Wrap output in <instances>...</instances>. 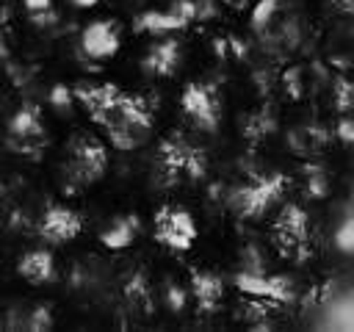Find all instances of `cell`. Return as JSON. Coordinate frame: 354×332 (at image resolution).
Returning <instances> with one entry per match:
<instances>
[{
	"instance_id": "cell-1",
	"label": "cell",
	"mask_w": 354,
	"mask_h": 332,
	"mask_svg": "<svg viewBox=\"0 0 354 332\" xmlns=\"http://www.w3.org/2000/svg\"><path fill=\"white\" fill-rule=\"evenodd\" d=\"M75 100L88 119L105 130L113 149L130 152L149 141L155 116L144 97L127 94L116 83H77Z\"/></svg>"
},
{
	"instance_id": "cell-2",
	"label": "cell",
	"mask_w": 354,
	"mask_h": 332,
	"mask_svg": "<svg viewBox=\"0 0 354 332\" xmlns=\"http://www.w3.org/2000/svg\"><path fill=\"white\" fill-rule=\"evenodd\" d=\"M207 172V158L199 147L185 141L183 136H169L158 144L155 152V174L160 185H177L183 180H202Z\"/></svg>"
},
{
	"instance_id": "cell-3",
	"label": "cell",
	"mask_w": 354,
	"mask_h": 332,
	"mask_svg": "<svg viewBox=\"0 0 354 332\" xmlns=\"http://www.w3.org/2000/svg\"><path fill=\"white\" fill-rule=\"evenodd\" d=\"M288 185H290V177L282 172L257 174L230 194V208L241 219H260L268 208H274L282 199Z\"/></svg>"
},
{
	"instance_id": "cell-4",
	"label": "cell",
	"mask_w": 354,
	"mask_h": 332,
	"mask_svg": "<svg viewBox=\"0 0 354 332\" xmlns=\"http://www.w3.org/2000/svg\"><path fill=\"white\" fill-rule=\"evenodd\" d=\"M108 169V149L91 133H75L66 144V180L69 188H86L97 183Z\"/></svg>"
},
{
	"instance_id": "cell-5",
	"label": "cell",
	"mask_w": 354,
	"mask_h": 332,
	"mask_svg": "<svg viewBox=\"0 0 354 332\" xmlns=\"http://www.w3.org/2000/svg\"><path fill=\"white\" fill-rule=\"evenodd\" d=\"M213 8L205 0H174L166 8H152V11L138 14L133 19V28L147 36H169L174 30L188 28L194 19H202Z\"/></svg>"
},
{
	"instance_id": "cell-6",
	"label": "cell",
	"mask_w": 354,
	"mask_h": 332,
	"mask_svg": "<svg viewBox=\"0 0 354 332\" xmlns=\"http://www.w3.org/2000/svg\"><path fill=\"white\" fill-rule=\"evenodd\" d=\"M271 241L282 257L304 260L310 255V219L304 208L285 205L271 224Z\"/></svg>"
},
{
	"instance_id": "cell-7",
	"label": "cell",
	"mask_w": 354,
	"mask_h": 332,
	"mask_svg": "<svg viewBox=\"0 0 354 332\" xmlns=\"http://www.w3.org/2000/svg\"><path fill=\"white\" fill-rule=\"evenodd\" d=\"M180 108L199 130L213 133L221 122V94L213 83H205V80L185 83L180 91Z\"/></svg>"
},
{
	"instance_id": "cell-8",
	"label": "cell",
	"mask_w": 354,
	"mask_h": 332,
	"mask_svg": "<svg viewBox=\"0 0 354 332\" xmlns=\"http://www.w3.org/2000/svg\"><path fill=\"white\" fill-rule=\"evenodd\" d=\"M199 230L194 216L180 205H163L155 213V241L169 252H188Z\"/></svg>"
},
{
	"instance_id": "cell-9",
	"label": "cell",
	"mask_w": 354,
	"mask_h": 332,
	"mask_svg": "<svg viewBox=\"0 0 354 332\" xmlns=\"http://www.w3.org/2000/svg\"><path fill=\"white\" fill-rule=\"evenodd\" d=\"M252 28L263 42H285L296 33V11L290 0H257Z\"/></svg>"
},
{
	"instance_id": "cell-10",
	"label": "cell",
	"mask_w": 354,
	"mask_h": 332,
	"mask_svg": "<svg viewBox=\"0 0 354 332\" xmlns=\"http://www.w3.org/2000/svg\"><path fill=\"white\" fill-rule=\"evenodd\" d=\"M235 285L241 293H249L254 299H268L274 304H285L293 299V282L282 274L243 271V274H235Z\"/></svg>"
},
{
	"instance_id": "cell-11",
	"label": "cell",
	"mask_w": 354,
	"mask_h": 332,
	"mask_svg": "<svg viewBox=\"0 0 354 332\" xmlns=\"http://www.w3.org/2000/svg\"><path fill=\"white\" fill-rule=\"evenodd\" d=\"M41 136H44L41 108L39 105L17 108V113L8 119V144L17 152H30V149L41 147Z\"/></svg>"
},
{
	"instance_id": "cell-12",
	"label": "cell",
	"mask_w": 354,
	"mask_h": 332,
	"mask_svg": "<svg viewBox=\"0 0 354 332\" xmlns=\"http://www.w3.org/2000/svg\"><path fill=\"white\" fill-rule=\"evenodd\" d=\"M80 47L94 61L113 58L119 53V47H122L119 25L111 22V19H94V22H88L83 28V33H80Z\"/></svg>"
},
{
	"instance_id": "cell-13",
	"label": "cell",
	"mask_w": 354,
	"mask_h": 332,
	"mask_svg": "<svg viewBox=\"0 0 354 332\" xmlns=\"http://www.w3.org/2000/svg\"><path fill=\"white\" fill-rule=\"evenodd\" d=\"M80 230H83L80 213L66 205H50L39 221V235L50 243H66V241L77 238Z\"/></svg>"
},
{
	"instance_id": "cell-14",
	"label": "cell",
	"mask_w": 354,
	"mask_h": 332,
	"mask_svg": "<svg viewBox=\"0 0 354 332\" xmlns=\"http://www.w3.org/2000/svg\"><path fill=\"white\" fill-rule=\"evenodd\" d=\"M180 61H183V44H180L177 39H171V36H169V39L155 42V44L147 50V55H144L141 66H144V72H147V75L169 77V75H174V72H177Z\"/></svg>"
},
{
	"instance_id": "cell-15",
	"label": "cell",
	"mask_w": 354,
	"mask_h": 332,
	"mask_svg": "<svg viewBox=\"0 0 354 332\" xmlns=\"http://www.w3.org/2000/svg\"><path fill=\"white\" fill-rule=\"evenodd\" d=\"M138 232H141L138 216H136V213H124V216L111 219V224L100 232V243H102L105 249H111V252H119V249L133 246L136 238H138Z\"/></svg>"
},
{
	"instance_id": "cell-16",
	"label": "cell",
	"mask_w": 354,
	"mask_h": 332,
	"mask_svg": "<svg viewBox=\"0 0 354 332\" xmlns=\"http://www.w3.org/2000/svg\"><path fill=\"white\" fill-rule=\"evenodd\" d=\"M17 274L30 285H47L55 277V257L47 249H28L17 260Z\"/></svg>"
},
{
	"instance_id": "cell-17",
	"label": "cell",
	"mask_w": 354,
	"mask_h": 332,
	"mask_svg": "<svg viewBox=\"0 0 354 332\" xmlns=\"http://www.w3.org/2000/svg\"><path fill=\"white\" fill-rule=\"evenodd\" d=\"M191 293L202 313H213L224 299L221 277L213 271H191Z\"/></svg>"
},
{
	"instance_id": "cell-18",
	"label": "cell",
	"mask_w": 354,
	"mask_h": 332,
	"mask_svg": "<svg viewBox=\"0 0 354 332\" xmlns=\"http://www.w3.org/2000/svg\"><path fill=\"white\" fill-rule=\"evenodd\" d=\"M124 302L133 313H141L147 315L152 310V290H149V282L144 274H133L124 285Z\"/></svg>"
},
{
	"instance_id": "cell-19",
	"label": "cell",
	"mask_w": 354,
	"mask_h": 332,
	"mask_svg": "<svg viewBox=\"0 0 354 332\" xmlns=\"http://www.w3.org/2000/svg\"><path fill=\"white\" fill-rule=\"evenodd\" d=\"M326 141V136L318 130V127H296L290 133V144L299 155H313L321 149V144Z\"/></svg>"
},
{
	"instance_id": "cell-20",
	"label": "cell",
	"mask_w": 354,
	"mask_h": 332,
	"mask_svg": "<svg viewBox=\"0 0 354 332\" xmlns=\"http://www.w3.org/2000/svg\"><path fill=\"white\" fill-rule=\"evenodd\" d=\"M304 194L310 199H324L329 194V177L321 166H307L304 169Z\"/></svg>"
},
{
	"instance_id": "cell-21",
	"label": "cell",
	"mask_w": 354,
	"mask_h": 332,
	"mask_svg": "<svg viewBox=\"0 0 354 332\" xmlns=\"http://www.w3.org/2000/svg\"><path fill=\"white\" fill-rule=\"evenodd\" d=\"M335 246L343 252V255H354V213L343 216L337 230H335Z\"/></svg>"
},
{
	"instance_id": "cell-22",
	"label": "cell",
	"mask_w": 354,
	"mask_h": 332,
	"mask_svg": "<svg viewBox=\"0 0 354 332\" xmlns=\"http://www.w3.org/2000/svg\"><path fill=\"white\" fill-rule=\"evenodd\" d=\"M25 329L30 332H41V329H50L53 326V315H50V307L47 304H36L28 315H25Z\"/></svg>"
},
{
	"instance_id": "cell-23",
	"label": "cell",
	"mask_w": 354,
	"mask_h": 332,
	"mask_svg": "<svg viewBox=\"0 0 354 332\" xmlns=\"http://www.w3.org/2000/svg\"><path fill=\"white\" fill-rule=\"evenodd\" d=\"M332 94H335V105H337L340 111H348V105L354 102V86H351L346 77H337V80H335Z\"/></svg>"
},
{
	"instance_id": "cell-24",
	"label": "cell",
	"mask_w": 354,
	"mask_h": 332,
	"mask_svg": "<svg viewBox=\"0 0 354 332\" xmlns=\"http://www.w3.org/2000/svg\"><path fill=\"white\" fill-rule=\"evenodd\" d=\"M163 293H166V304H169V310H174V313H180L183 307H185V290L177 285V282H166V288H163Z\"/></svg>"
},
{
	"instance_id": "cell-25",
	"label": "cell",
	"mask_w": 354,
	"mask_h": 332,
	"mask_svg": "<svg viewBox=\"0 0 354 332\" xmlns=\"http://www.w3.org/2000/svg\"><path fill=\"white\" fill-rule=\"evenodd\" d=\"M72 97H75V89L69 91L64 83H55L53 89H50V105L53 108H58V111H64V108H69V102H72Z\"/></svg>"
},
{
	"instance_id": "cell-26",
	"label": "cell",
	"mask_w": 354,
	"mask_h": 332,
	"mask_svg": "<svg viewBox=\"0 0 354 332\" xmlns=\"http://www.w3.org/2000/svg\"><path fill=\"white\" fill-rule=\"evenodd\" d=\"M335 138L340 141V144H346V147H354V119H340L337 124H335Z\"/></svg>"
},
{
	"instance_id": "cell-27",
	"label": "cell",
	"mask_w": 354,
	"mask_h": 332,
	"mask_svg": "<svg viewBox=\"0 0 354 332\" xmlns=\"http://www.w3.org/2000/svg\"><path fill=\"white\" fill-rule=\"evenodd\" d=\"M22 6H25V11L28 14H33V17H39V14H47L50 8H53V0H19Z\"/></svg>"
},
{
	"instance_id": "cell-28",
	"label": "cell",
	"mask_w": 354,
	"mask_h": 332,
	"mask_svg": "<svg viewBox=\"0 0 354 332\" xmlns=\"http://www.w3.org/2000/svg\"><path fill=\"white\" fill-rule=\"evenodd\" d=\"M75 8H91V6H97L100 0H69Z\"/></svg>"
},
{
	"instance_id": "cell-29",
	"label": "cell",
	"mask_w": 354,
	"mask_h": 332,
	"mask_svg": "<svg viewBox=\"0 0 354 332\" xmlns=\"http://www.w3.org/2000/svg\"><path fill=\"white\" fill-rule=\"evenodd\" d=\"M227 6H232V8H243V6H249V0H224Z\"/></svg>"
}]
</instances>
